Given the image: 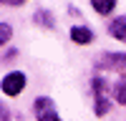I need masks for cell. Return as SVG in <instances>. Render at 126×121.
<instances>
[{
	"label": "cell",
	"mask_w": 126,
	"mask_h": 121,
	"mask_svg": "<svg viewBox=\"0 0 126 121\" xmlns=\"http://www.w3.org/2000/svg\"><path fill=\"white\" fill-rule=\"evenodd\" d=\"M91 88H93V111H96V116H106L109 108H111V101H109V93H106V81L93 78Z\"/></svg>",
	"instance_id": "6da1fadb"
},
{
	"label": "cell",
	"mask_w": 126,
	"mask_h": 121,
	"mask_svg": "<svg viewBox=\"0 0 126 121\" xmlns=\"http://www.w3.org/2000/svg\"><path fill=\"white\" fill-rule=\"evenodd\" d=\"M98 71H116V73L126 76V53H101L96 60Z\"/></svg>",
	"instance_id": "7a4b0ae2"
},
{
	"label": "cell",
	"mask_w": 126,
	"mask_h": 121,
	"mask_svg": "<svg viewBox=\"0 0 126 121\" xmlns=\"http://www.w3.org/2000/svg\"><path fill=\"white\" fill-rule=\"evenodd\" d=\"M0 88H3V93L10 96V98L20 96L23 88H25V73H23V71H13V73H8L3 81H0Z\"/></svg>",
	"instance_id": "3957f363"
},
{
	"label": "cell",
	"mask_w": 126,
	"mask_h": 121,
	"mask_svg": "<svg viewBox=\"0 0 126 121\" xmlns=\"http://www.w3.org/2000/svg\"><path fill=\"white\" fill-rule=\"evenodd\" d=\"M33 111H35V119L38 121H61L58 111H56V104L48 96H38L33 101Z\"/></svg>",
	"instance_id": "277c9868"
},
{
	"label": "cell",
	"mask_w": 126,
	"mask_h": 121,
	"mask_svg": "<svg viewBox=\"0 0 126 121\" xmlns=\"http://www.w3.org/2000/svg\"><path fill=\"white\" fill-rule=\"evenodd\" d=\"M71 40L76 45H88L91 40H93V30L86 28V25H73L71 28Z\"/></svg>",
	"instance_id": "5b68a950"
},
{
	"label": "cell",
	"mask_w": 126,
	"mask_h": 121,
	"mask_svg": "<svg viewBox=\"0 0 126 121\" xmlns=\"http://www.w3.org/2000/svg\"><path fill=\"white\" fill-rule=\"evenodd\" d=\"M109 33L121 40V43H126V15H119V18H113L111 23H109Z\"/></svg>",
	"instance_id": "8992f818"
},
{
	"label": "cell",
	"mask_w": 126,
	"mask_h": 121,
	"mask_svg": "<svg viewBox=\"0 0 126 121\" xmlns=\"http://www.w3.org/2000/svg\"><path fill=\"white\" fill-rule=\"evenodd\" d=\"M116 3H119V0H91L93 10H96L98 15H111L113 8H116Z\"/></svg>",
	"instance_id": "52a82bcc"
},
{
	"label": "cell",
	"mask_w": 126,
	"mask_h": 121,
	"mask_svg": "<svg viewBox=\"0 0 126 121\" xmlns=\"http://www.w3.org/2000/svg\"><path fill=\"white\" fill-rule=\"evenodd\" d=\"M33 20L38 25H43V28H56V20H53V15H50L48 10H38V13L33 15Z\"/></svg>",
	"instance_id": "ba28073f"
},
{
	"label": "cell",
	"mask_w": 126,
	"mask_h": 121,
	"mask_svg": "<svg viewBox=\"0 0 126 121\" xmlns=\"http://www.w3.org/2000/svg\"><path fill=\"white\" fill-rule=\"evenodd\" d=\"M113 98H116L121 106H126V76L119 81L116 86H113Z\"/></svg>",
	"instance_id": "9c48e42d"
},
{
	"label": "cell",
	"mask_w": 126,
	"mask_h": 121,
	"mask_svg": "<svg viewBox=\"0 0 126 121\" xmlns=\"http://www.w3.org/2000/svg\"><path fill=\"white\" fill-rule=\"evenodd\" d=\"M10 38H13V28H10L8 23H0V48H3Z\"/></svg>",
	"instance_id": "30bf717a"
},
{
	"label": "cell",
	"mask_w": 126,
	"mask_h": 121,
	"mask_svg": "<svg viewBox=\"0 0 126 121\" xmlns=\"http://www.w3.org/2000/svg\"><path fill=\"white\" fill-rule=\"evenodd\" d=\"M0 121H10V111L5 108V104L0 101Z\"/></svg>",
	"instance_id": "8fae6325"
},
{
	"label": "cell",
	"mask_w": 126,
	"mask_h": 121,
	"mask_svg": "<svg viewBox=\"0 0 126 121\" xmlns=\"http://www.w3.org/2000/svg\"><path fill=\"white\" fill-rule=\"evenodd\" d=\"M23 3H25V0H0V5H13V8L15 5H23Z\"/></svg>",
	"instance_id": "7c38bea8"
}]
</instances>
